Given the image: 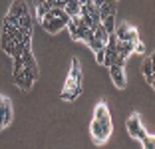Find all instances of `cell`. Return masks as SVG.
<instances>
[{
    "label": "cell",
    "instance_id": "13",
    "mask_svg": "<svg viewBox=\"0 0 155 149\" xmlns=\"http://www.w3.org/2000/svg\"><path fill=\"white\" fill-rule=\"evenodd\" d=\"M141 72H143V76L153 74V56H147L145 58V62L141 64Z\"/></svg>",
    "mask_w": 155,
    "mask_h": 149
},
{
    "label": "cell",
    "instance_id": "22",
    "mask_svg": "<svg viewBox=\"0 0 155 149\" xmlns=\"http://www.w3.org/2000/svg\"><path fill=\"white\" fill-rule=\"evenodd\" d=\"M94 54H96V60H97V64H104V48L101 50H97V52H94Z\"/></svg>",
    "mask_w": 155,
    "mask_h": 149
},
{
    "label": "cell",
    "instance_id": "2",
    "mask_svg": "<svg viewBox=\"0 0 155 149\" xmlns=\"http://www.w3.org/2000/svg\"><path fill=\"white\" fill-rule=\"evenodd\" d=\"M125 127H127V133H129V135H131V137H137V139H141V137L147 133V131L143 129V125H141V118H139L137 113H133V115H129V118H127Z\"/></svg>",
    "mask_w": 155,
    "mask_h": 149
},
{
    "label": "cell",
    "instance_id": "24",
    "mask_svg": "<svg viewBox=\"0 0 155 149\" xmlns=\"http://www.w3.org/2000/svg\"><path fill=\"white\" fill-rule=\"evenodd\" d=\"M94 2H96V6H101V4L105 2V0H94Z\"/></svg>",
    "mask_w": 155,
    "mask_h": 149
},
{
    "label": "cell",
    "instance_id": "15",
    "mask_svg": "<svg viewBox=\"0 0 155 149\" xmlns=\"http://www.w3.org/2000/svg\"><path fill=\"white\" fill-rule=\"evenodd\" d=\"M60 98L64 99V101H76V99H78L70 88H64V90H62V94H60Z\"/></svg>",
    "mask_w": 155,
    "mask_h": 149
},
{
    "label": "cell",
    "instance_id": "14",
    "mask_svg": "<svg viewBox=\"0 0 155 149\" xmlns=\"http://www.w3.org/2000/svg\"><path fill=\"white\" fill-rule=\"evenodd\" d=\"M2 22H6V24H10V26H16L18 28L20 26V16H14V14H6L4 16V20H2Z\"/></svg>",
    "mask_w": 155,
    "mask_h": 149
},
{
    "label": "cell",
    "instance_id": "20",
    "mask_svg": "<svg viewBox=\"0 0 155 149\" xmlns=\"http://www.w3.org/2000/svg\"><path fill=\"white\" fill-rule=\"evenodd\" d=\"M14 46H16V42H14V40H10L8 44H4V46H2V50H4V52H6L8 56H12V54H14Z\"/></svg>",
    "mask_w": 155,
    "mask_h": 149
},
{
    "label": "cell",
    "instance_id": "17",
    "mask_svg": "<svg viewBox=\"0 0 155 149\" xmlns=\"http://www.w3.org/2000/svg\"><path fill=\"white\" fill-rule=\"evenodd\" d=\"M87 46H90L94 52H97V50H101V48H105V44L101 40H97V38H91L90 42H87Z\"/></svg>",
    "mask_w": 155,
    "mask_h": 149
},
{
    "label": "cell",
    "instance_id": "19",
    "mask_svg": "<svg viewBox=\"0 0 155 149\" xmlns=\"http://www.w3.org/2000/svg\"><path fill=\"white\" fill-rule=\"evenodd\" d=\"M12 62H14V72H22V70H24V60H22V56H14Z\"/></svg>",
    "mask_w": 155,
    "mask_h": 149
},
{
    "label": "cell",
    "instance_id": "7",
    "mask_svg": "<svg viewBox=\"0 0 155 149\" xmlns=\"http://www.w3.org/2000/svg\"><path fill=\"white\" fill-rule=\"evenodd\" d=\"M115 52H117L119 58L127 60L129 54L133 52V42H129V40H117V44H115Z\"/></svg>",
    "mask_w": 155,
    "mask_h": 149
},
{
    "label": "cell",
    "instance_id": "6",
    "mask_svg": "<svg viewBox=\"0 0 155 149\" xmlns=\"http://www.w3.org/2000/svg\"><path fill=\"white\" fill-rule=\"evenodd\" d=\"M94 119H100L104 125H110L111 127V118H110V111H107V105L101 101V104L96 105V111H94Z\"/></svg>",
    "mask_w": 155,
    "mask_h": 149
},
{
    "label": "cell",
    "instance_id": "16",
    "mask_svg": "<svg viewBox=\"0 0 155 149\" xmlns=\"http://www.w3.org/2000/svg\"><path fill=\"white\" fill-rule=\"evenodd\" d=\"M20 26L26 28V30H32V16H30V14H24V16H20Z\"/></svg>",
    "mask_w": 155,
    "mask_h": 149
},
{
    "label": "cell",
    "instance_id": "21",
    "mask_svg": "<svg viewBox=\"0 0 155 149\" xmlns=\"http://www.w3.org/2000/svg\"><path fill=\"white\" fill-rule=\"evenodd\" d=\"M133 52H137V54H145V44L137 40L135 44H133Z\"/></svg>",
    "mask_w": 155,
    "mask_h": 149
},
{
    "label": "cell",
    "instance_id": "23",
    "mask_svg": "<svg viewBox=\"0 0 155 149\" xmlns=\"http://www.w3.org/2000/svg\"><path fill=\"white\" fill-rule=\"evenodd\" d=\"M145 80H147V84H149L151 88L155 86V76H153V74H149V76H145Z\"/></svg>",
    "mask_w": 155,
    "mask_h": 149
},
{
    "label": "cell",
    "instance_id": "5",
    "mask_svg": "<svg viewBox=\"0 0 155 149\" xmlns=\"http://www.w3.org/2000/svg\"><path fill=\"white\" fill-rule=\"evenodd\" d=\"M110 76H111V80H114L115 88L123 90V88L127 86V81H125V74H123V68H119V66H110Z\"/></svg>",
    "mask_w": 155,
    "mask_h": 149
},
{
    "label": "cell",
    "instance_id": "18",
    "mask_svg": "<svg viewBox=\"0 0 155 149\" xmlns=\"http://www.w3.org/2000/svg\"><path fill=\"white\" fill-rule=\"evenodd\" d=\"M139 141H141V145H143V147H147V149H153V145H155L153 143V135H149V133H145Z\"/></svg>",
    "mask_w": 155,
    "mask_h": 149
},
{
    "label": "cell",
    "instance_id": "9",
    "mask_svg": "<svg viewBox=\"0 0 155 149\" xmlns=\"http://www.w3.org/2000/svg\"><path fill=\"white\" fill-rule=\"evenodd\" d=\"M8 12L14 14V16H24V14H28V4L24 0H14Z\"/></svg>",
    "mask_w": 155,
    "mask_h": 149
},
{
    "label": "cell",
    "instance_id": "11",
    "mask_svg": "<svg viewBox=\"0 0 155 149\" xmlns=\"http://www.w3.org/2000/svg\"><path fill=\"white\" fill-rule=\"evenodd\" d=\"M100 24L105 28L107 34H114V30H115V16H105V18H101Z\"/></svg>",
    "mask_w": 155,
    "mask_h": 149
},
{
    "label": "cell",
    "instance_id": "8",
    "mask_svg": "<svg viewBox=\"0 0 155 149\" xmlns=\"http://www.w3.org/2000/svg\"><path fill=\"white\" fill-rule=\"evenodd\" d=\"M115 2L117 0H105L101 6H97V10H100V22L105 16H115Z\"/></svg>",
    "mask_w": 155,
    "mask_h": 149
},
{
    "label": "cell",
    "instance_id": "12",
    "mask_svg": "<svg viewBox=\"0 0 155 149\" xmlns=\"http://www.w3.org/2000/svg\"><path fill=\"white\" fill-rule=\"evenodd\" d=\"M94 38H97V40H101L104 44H107V38H110V34L105 32V28L101 26V24H97V26L94 28Z\"/></svg>",
    "mask_w": 155,
    "mask_h": 149
},
{
    "label": "cell",
    "instance_id": "1",
    "mask_svg": "<svg viewBox=\"0 0 155 149\" xmlns=\"http://www.w3.org/2000/svg\"><path fill=\"white\" fill-rule=\"evenodd\" d=\"M90 129H91V137H94V141H96L97 145L105 143L107 137H110V133H111V127L110 125H104L100 119H91Z\"/></svg>",
    "mask_w": 155,
    "mask_h": 149
},
{
    "label": "cell",
    "instance_id": "3",
    "mask_svg": "<svg viewBox=\"0 0 155 149\" xmlns=\"http://www.w3.org/2000/svg\"><path fill=\"white\" fill-rule=\"evenodd\" d=\"M40 24H42V28H44L46 32H50V34H58L60 30H64V28H66L64 22H62L60 18H54L50 12H48L44 18L40 20Z\"/></svg>",
    "mask_w": 155,
    "mask_h": 149
},
{
    "label": "cell",
    "instance_id": "25",
    "mask_svg": "<svg viewBox=\"0 0 155 149\" xmlns=\"http://www.w3.org/2000/svg\"><path fill=\"white\" fill-rule=\"evenodd\" d=\"M86 2H87V0H78V4H80V6H82V4H86Z\"/></svg>",
    "mask_w": 155,
    "mask_h": 149
},
{
    "label": "cell",
    "instance_id": "10",
    "mask_svg": "<svg viewBox=\"0 0 155 149\" xmlns=\"http://www.w3.org/2000/svg\"><path fill=\"white\" fill-rule=\"evenodd\" d=\"M114 34H115V38H117V40H127V36H129V24L127 22L119 24V26L114 30Z\"/></svg>",
    "mask_w": 155,
    "mask_h": 149
},
{
    "label": "cell",
    "instance_id": "4",
    "mask_svg": "<svg viewBox=\"0 0 155 149\" xmlns=\"http://www.w3.org/2000/svg\"><path fill=\"white\" fill-rule=\"evenodd\" d=\"M12 121V104L8 98H2V105H0V129L10 125Z\"/></svg>",
    "mask_w": 155,
    "mask_h": 149
}]
</instances>
